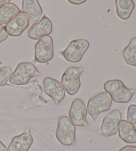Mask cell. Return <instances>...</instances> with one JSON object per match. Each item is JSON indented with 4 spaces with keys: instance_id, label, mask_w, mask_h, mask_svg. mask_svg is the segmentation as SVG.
Wrapping results in <instances>:
<instances>
[{
    "instance_id": "cell-1",
    "label": "cell",
    "mask_w": 136,
    "mask_h": 151,
    "mask_svg": "<svg viewBox=\"0 0 136 151\" xmlns=\"http://www.w3.org/2000/svg\"><path fill=\"white\" fill-rule=\"evenodd\" d=\"M104 89L108 93L112 101L117 103H127L132 99L135 90L129 88L121 80H108L104 83Z\"/></svg>"
},
{
    "instance_id": "cell-2",
    "label": "cell",
    "mask_w": 136,
    "mask_h": 151,
    "mask_svg": "<svg viewBox=\"0 0 136 151\" xmlns=\"http://www.w3.org/2000/svg\"><path fill=\"white\" fill-rule=\"evenodd\" d=\"M39 70L30 62H21L17 65L9 78V83L14 85H25L33 77L40 75Z\"/></svg>"
},
{
    "instance_id": "cell-3",
    "label": "cell",
    "mask_w": 136,
    "mask_h": 151,
    "mask_svg": "<svg viewBox=\"0 0 136 151\" xmlns=\"http://www.w3.org/2000/svg\"><path fill=\"white\" fill-rule=\"evenodd\" d=\"M55 136L58 141L64 146L74 144L76 140V128L67 116H60L57 122Z\"/></svg>"
},
{
    "instance_id": "cell-4",
    "label": "cell",
    "mask_w": 136,
    "mask_h": 151,
    "mask_svg": "<svg viewBox=\"0 0 136 151\" xmlns=\"http://www.w3.org/2000/svg\"><path fill=\"white\" fill-rule=\"evenodd\" d=\"M112 103L110 96L106 92H101L91 97L87 103V111L89 115L96 121L98 116L103 112L110 110Z\"/></svg>"
},
{
    "instance_id": "cell-5",
    "label": "cell",
    "mask_w": 136,
    "mask_h": 151,
    "mask_svg": "<svg viewBox=\"0 0 136 151\" xmlns=\"http://www.w3.org/2000/svg\"><path fill=\"white\" fill-rule=\"evenodd\" d=\"M84 69L81 67H70L62 74L61 83L69 95H74L79 91L81 85L80 77Z\"/></svg>"
},
{
    "instance_id": "cell-6",
    "label": "cell",
    "mask_w": 136,
    "mask_h": 151,
    "mask_svg": "<svg viewBox=\"0 0 136 151\" xmlns=\"http://www.w3.org/2000/svg\"><path fill=\"white\" fill-rule=\"evenodd\" d=\"M89 46L90 43L88 41L84 39H77L70 41L67 47L61 53L68 62L78 63L82 60Z\"/></svg>"
},
{
    "instance_id": "cell-7",
    "label": "cell",
    "mask_w": 136,
    "mask_h": 151,
    "mask_svg": "<svg viewBox=\"0 0 136 151\" xmlns=\"http://www.w3.org/2000/svg\"><path fill=\"white\" fill-rule=\"evenodd\" d=\"M54 57L53 41L51 36L39 40L35 45V59L39 63H46Z\"/></svg>"
},
{
    "instance_id": "cell-8",
    "label": "cell",
    "mask_w": 136,
    "mask_h": 151,
    "mask_svg": "<svg viewBox=\"0 0 136 151\" xmlns=\"http://www.w3.org/2000/svg\"><path fill=\"white\" fill-rule=\"evenodd\" d=\"M88 111L84 101L79 98L73 100L69 111V118L74 126L88 127Z\"/></svg>"
},
{
    "instance_id": "cell-9",
    "label": "cell",
    "mask_w": 136,
    "mask_h": 151,
    "mask_svg": "<svg viewBox=\"0 0 136 151\" xmlns=\"http://www.w3.org/2000/svg\"><path fill=\"white\" fill-rule=\"evenodd\" d=\"M122 120V113L118 110H113L104 117L102 123L100 134L108 137L116 134L118 131V126Z\"/></svg>"
},
{
    "instance_id": "cell-10",
    "label": "cell",
    "mask_w": 136,
    "mask_h": 151,
    "mask_svg": "<svg viewBox=\"0 0 136 151\" xmlns=\"http://www.w3.org/2000/svg\"><path fill=\"white\" fill-rule=\"evenodd\" d=\"M44 91L47 95L51 97L55 104H59L65 97V90L62 83L51 77L44 78Z\"/></svg>"
},
{
    "instance_id": "cell-11",
    "label": "cell",
    "mask_w": 136,
    "mask_h": 151,
    "mask_svg": "<svg viewBox=\"0 0 136 151\" xmlns=\"http://www.w3.org/2000/svg\"><path fill=\"white\" fill-rule=\"evenodd\" d=\"M53 32V23L46 15L41 18L39 22L32 25L28 32L29 37L33 40H39L49 36Z\"/></svg>"
},
{
    "instance_id": "cell-12",
    "label": "cell",
    "mask_w": 136,
    "mask_h": 151,
    "mask_svg": "<svg viewBox=\"0 0 136 151\" xmlns=\"http://www.w3.org/2000/svg\"><path fill=\"white\" fill-rule=\"evenodd\" d=\"M29 22L28 17L21 12L12 18L5 26V29L8 35L11 37H19L29 27Z\"/></svg>"
},
{
    "instance_id": "cell-13",
    "label": "cell",
    "mask_w": 136,
    "mask_h": 151,
    "mask_svg": "<svg viewBox=\"0 0 136 151\" xmlns=\"http://www.w3.org/2000/svg\"><path fill=\"white\" fill-rule=\"evenodd\" d=\"M33 143V138L29 129L12 138L8 151H28Z\"/></svg>"
},
{
    "instance_id": "cell-14",
    "label": "cell",
    "mask_w": 136,
    "mask_h": 151,
    "mask_svg": "<svg viewBox=\"0 0 136 151\" xmlns=\"http://www.w3.org/2000/svg\"><path fill=\"white\" fill-rule=\"evenodd\" d=\"M21 9L31 25L37 22L43 14V9L37 0H23Z\"/></svg>"
},
{
    "instance_id": "cell-15",
    "label": "cell",
    "mask_w": 136,
    "mask_h": 151,
    "mask_svg": "<svg viewBox=\"0 0 136 151\" xmlns=\"http://www.w3.org/2000/svg\"><path fill=\"white\" fill-rule=\"evenodd\" d=\"M118 135L122 141L130 144L136 142V129L125 120H121L118 126Z\"/></svg>"
},
{
    "instance_id": "cell-16",
    "label": "cell",
    "mask_w": 136,
    "mask_h": 151,
    "mask_svg": "<svg viewBox=\"0 0 136 151\" xmlns=\"http://www.w3.org/2000/svg\"><path fill=\"white\" fill-rule=\"evenodd\" d=\"M116 11L117 17L122 20L129 19L134 9L135 4L132 0H116Z\"/></svg>"
},
{
    "instance_id": "cell-17",
    "label": "cell",
    "mask_w": 136,
    "mask_h": 151,
    "mask_svg": "<svg viewBox=\"0 0 136 151\" xmlns=\"http://www.w3.org/2000/svg\"><path fill=\"white\" fill-rule=\"evenodd\" d=\"M21 13L20 9L14 3L0 7V25H6L15 15Z\"/></svg>"
},
{
    "instance_id": "cell-18",
    "label": "cell",
    "mask_w": 136,
    "mask_h": 151,
    "mask_svg": "<svg viewBox=\"0 0 136 151\" xmlns=\"http://www.w3.org/2000/svg\"><path fill=\"white\" fill-rule=\"evenodd\" d=\"M122 56L125 63L136 67V37L132 39L124 49Z\"/></svg>"
},
{
    "instance_id": "cell-19",
    "label": "cell",
    "mask_w": 136,
    "mask_h": 151,
    "mask_svg": "<svg viewBox=\"0 0 136 151\" xmlns=\"http://www.w3.org/2000/svg\"><path fill=\"white\" fill-rule=\"evenodd\" d=\"M12 73V69L9 66L0 67V87H4L9 80Z\"/></svg>"
},
{
    "instance_id": "cell-20",
    "label": "cell",
    "mask_w": 136,
    "mask_h": 151,
    "mask_svg": "<svg viewBox=\"0 0 136 151\" xmlns=\"http://www.w3.org/2000/svg\"><path fill=\"white\" fill-rule=\"evenodd\" d=\"M127 121L136 129V105H130L127 111Z\"/></svg>"
},
{
    "instance_id": "cell-21",
    "label": "cell",
    "mask_w": 136,
    "mask_h": 151,
    "mask_svg": "<svg viewBox=\"0 0 136 151\" xmlns=\"http://www.w3.org/2000/svg\"><path fill=\"white\" fill-rule=\"evenodd\" d=\"M8 34H7L6 29H5V27L0 25V43L6 41L8 37Z\"/></svg>"
},
{
    "instance_id": "cell-22",
    "label": "cell",
    "mask_w": 136,
    "mask_h": 151,
    "mask_svg": "<svg viewBox=\"0 0 136 151\" xmlns=\"http://www.w3.org/2000/svg\"><path fill=\"white\" fill-rule=\"evenodd\" d=\"M118 151H136V146H125V147L120 148Z\"/></svg>"
},
{
    "instance_id": "cell-23",
    "label": "cell",
    "mask_w": 136,
    "mask_h": 151,
    "mask_svg": "<svg viewBox=\"0 0 136 151\" xmlns=\"http://www.w3.org/2000/svg\"><path fill=\"white\" fill-rule=\"evenodd\" d=\"M68 2L72 5H80L85 3L86 0H69Z\"/></svg>"
},
{
    "instance_id": "cell-24",
    "label": "cell",
    "mask_w": 136,
    "mask_h": 151,
    "mask_svg": "<svg viewBox=\"0 0 136 151\" xmlns=\"http://www.w3.org/2000/svg\"><path fill=\"white\" fill-rule=\"evenodd\" d=\"M0 151H8L6 146L1 140H0Z\"/></svg>"
},
{
    "instance_id": "cell-25",
    "label": "cell",
    "mask_w": 136,
    "mask_h": 151,
    "mask_svg": "<svg viewBox=\"0 0 136 151\" xmlns=\"http://www.w3.org/2000/svg\"><path fill=\"white\" fill-rule=\"evenodd\" d=\"M10 0H0V6H4V5L9 4Z\"/></svg>"
}]
</instances>
